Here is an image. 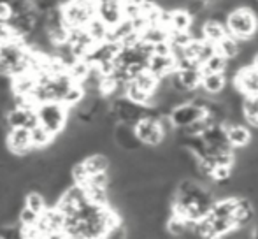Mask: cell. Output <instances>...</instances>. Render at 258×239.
<instances>
[{"label":"cell","mask_w":258,"mask_h":239,"mask_svg":"<svg viewBox=\"0 0 258 239\" xmlns=\"http://www.w3.org/2000/svg\"><path fill=\"white\" fill-rule=\"evenodd\" d=\"M251 239H258V220H255V223L251 225Z\"/></svg>","instance_id":"f1b7e54d"},{"label":"cell","mask_w":258,"mask_h":239,"mask_svg":"<svg viewBox=\"0 0 258 239\" xmlns=\"http://www.w3.org/2000/svg\"><path fill=\"white\" fill-rule=\"evenodd\" d=\"M232 86L242 95H258V69L255 65L242 67L232 76Z\"/></svg>","instance_id":"52a82bcc"},{"label":"cell","mask_w":258,"mask_h":239,"mask_svg":"<svg viewBox=\"0 0 258 239\" xmlns=\"http://www.w3.org/2000/svg\"><path fill=\"white\" fill-rule=\"evenodd\" d=\"M223 129H225V136H227V141L232 150H241V148H246L251 143L253 129L246 125V123L227 122V123H223Z\"/></svg>","instance_id":"30bf717a"},{"label":"cell","mask_w":258,"mask_h":239,"mask_svg":"<svg viewBox=\"0 0 258 239\" xmlns=\"http://www.w3.org/2000/svg\"><path fill=\"white\" fill-rule=\"evenodd\" d=\"M134 132L139 143L148 148H158L160 144L165 141V134H163L160 122L156 116H146L134 125Z\"/></svg>","instance_id":"277c9868"},{"label":"cell","mask_w":258,"mask_h":239,"mask_svg":"<svg viewBox=\"0 0 258 239\" xmlns=\"http://www.w3.org/2000/svg\"><path fill=\"white\" fill-rule=\"evenodd\" d=\"M100 239H126V227L121 223V225L116 227V229L109 230V232Z\"/></svg>","instance_id":"83f0119b"},{"label":"cell","mask_w":258,"mask_h":239,"mask_svg":"<svg viewBox=\"0 0 258 239\" xmlns=\"http://www.w3.org/2000/svg\"><path fill=\"white\" fill-rule=\"evenodd\" d=\"M194 23V18L183 9L169 11V20H167V30L169 32H188Z\"/></svg>","instance_id":"e0dca14e"},{"label":"cell","mask_w":258,"mask_h":239,"mask_svg":"<svg viewBox=\"0 0 258 239\" xmlns=\"http://www.w3.org/2000/svg\"><path fill=\"white\" fill-rule=\"evenodd\" d=\"M176 76L179 79V83L183 85V88L188 93L197 92L201 88V81H202V69L199 65H190V67L184 69H176Z\"/></svg>","instance_id":"9a60e30c"},{"label":"cell","mask_w":258,"mask_h":239,"mask_svg":"<svg viewBox=\"0 0 258 239\" xmlns=\"http://www.w3.org/2000/svg\"><path fill=\"white\" fill-rule=\"evenodd\" d=\"M201 118H204V109L197 106L194 100L181 102L179 106L172 107L169 113V119L172 122L174 129H184V127L191 125Z\"/></svg>","instance_id":"5b68a950"},{"label":"cell","mask_w":258,"mask_h":239,"mask_svg":"<svg viewBox=\"0 0 258 239\" xmlns=\"http://www.w3.org/2000/svg\"><path fill=\"white\" fill-rule=\"evenodd\" d=\"M146 71H150L156 79H163L176 71V60L170 55H151L148 58Z\"/></svg>","instance_id":"7c38bea8"},{"label":"cell","mask_w":258,"mask_h":239,"mask_svg":"<svg viewBox=\"0 0 258 239\" xmlns=\"http://www.w3.org/2000/svg\"><path fill=\"white\" fill-rule=\"evenodd\" d=\"M132 83L136 86H139L141 90H144V92L151 93V95H153L156 86H158V79H156L150 71H146V69H144V71H141L139 74L132 79Z\"/></svg>","instance_id":"d4e9b609"},{"label":"cell","mask_w":258,"mask_h":239,"mask_svg":"<svg viewBox=\"0 0 258 239\" xmlns=\"http://www.w3.org/2000/svg\"><path fill=\"white\" fill-rule=\"evenodd\" d=\"M225 35H228V34H227V28H225L223 23L209 20V18H206V20L202 21V39H204V41L216 46Z\"/></svg>","instance_id":"ac0fdd59"},{"label":"cell","mask_w":258,"mask_h":239,"mask_svg":"<svg viewBox=\"0 0 258 239\" xmlns=\"http://www.w3.org/2000/svg\"><path fill=\"white\" fill-rule=\"evenodd\" d=\"M225 28L227 34L232 35L237 41L244 42L249 41L253 35L258 32V21L255 14L249 11V7H235L234 11L227 14V21H225Z\"/></svg>","instance_id":"6da1fadb"},{"label":"cell","mask_w":258,"mask_h":239,"mask_svg":"<svg viewBox=\"0 0 258 239\" xmlns=\"http://www.w3.org/2000/svg\"><path fill=\"white\" fill-rule=\"evenodd\" d=\"M112 143L116 144V148H119L125 153H136L143 148V144L139 143V139L136 137L132 125H125V123H116L112 129Z\"/></svg>","instance_id":"ba28073f"},{"label":"cell","mask_w":258,"mask_h":239,"mask_svg":"<svg viewBox=\"0 0 258 239\" xmlns=\"http://www.w3.org/2000/svg\"><path fill=\"white\" fill-rule=\"evenodd\" d=\"M60 9L67 28H85L97 16L93 0H63Z\"/></svg>","instance_id":"7a4b0ae2"},{"label":"cell","mask_w":258,"mask_h":239,"mask_svg":"<svg viewBox=\"0 0 258 239\" xmlns=\"http://www.w3.org/2000/svg\"><path fill=\"white\" fill-rule=\"evenodd\" d=\"M81 164H83V167H85L88 178L93 174H99V172H107L109 169H111V160H109L107 155H104V153L86 155L81 160Z\"/></svg>","instance_id":"2e32d148"},{"label":"cell","mask_w":258,"mask_h":239,"mask_svg":"<svg viewBox=\"0 0 258 239\" xmlns=\"http://www.w3.org/2000/svg\"><path fill=\"white\" fill-rule=\"evenodd\" d=\"M228 60L225 56H221L218 51H214L213 55L207 58L204 64H202V74H207V72H225L227 71Z\"/></svg>","instance_id":"484cf974"},{"label":"cell","mask_w":258,"mask_h":239,"mask_svg":"<svg viewBox=\"0 0 258 239\" xmlns=\"http://www.w3.org/2000/svg\"><path fill=\"white\" fill-rule=\"evenodd\" d=\"M69 111L61 102H42L35 107L39 125L44 127L54 137L60 136L69 123Z\"/></svg>","instance_id":"3957f363"},{"label":"cell","mask_w":258,"mask_h":239,"mask_svg":"<svg viewBox=\"0 0 258 239\" xmlns=\"http://www.w3.org/2000/svg\"><path fill=\"white\" fill-rule=\"evenodd\" d=\"M97 18L104 21L109 28L116 27L123 20V4L125 0H93Z\"/></svg>","instance_id":"9c48e42d"},{"label":"cell","mask_w":258,"mask_h":239,"mask_svg":"<svg viewBox=\"0 0 258 239\" xmlns=\"http://www.w3.org/2000/svg\"><path fill=\"white\" fill-rule=\"evenodd\" d=\"M227 85L228 78L225 76V72H207V74H202L201 88L199 90L207 97H218Z\"/></svg>","instance_id":"4fadbf2b"},{"label":"cell","mask_w":258,"mask_h":239,"mask_svg":"<svg viewBox=\"0 0 258 239\" xmlns=\"http://www.w3.org/2000/svg\"><path fill=\"white\" fill-rule=\"evenodd\" d=\"M35 86H37V78L32 72H25V74L11 78V93L14 97H32Z\"/></svg>","instance_id":"5bb4252c"},{"label":"cell","mask_w":258,"mask_h":239,"mask_svg":"<svg viewBox=\"0 0 258 239\" xmlns=\"http://www.w3.org/2000/svg\"><path fill=\"white\" fill-rule=\"evenodd\" d=\"M85 95L86 93H85V88L81 86V83H72L67 88V92L63 93L60 102L63 104L67 109H74V107H78L79 102L85 99Z\"/></svg>","instance_id":"603a6c76"},{"label":"cell","mask_w":258,"mask_h":239,"mask_svg":"<svg viewBox=\"0 0 258 239\" xmlns=\"http://www.w3.org/2000/svg\"><path fill=\"white\" fill-rule=\"evenodd\" d=\"M39 216L41 215H37V213H34L32 209H28L23 206V208L18 211V216H16L18 222L16 223L20 227H23V229H32V227H37Z\"/></svg>","instance_id":"4316f807"},{"label":"cell","mask_w":258,"mask_h":239,"mask_svg":"<svg viewBox=\"0 0 258 239\" xmlns=\"http://www.w3.org/2000/svg\"><path fill=\"white\" fill-rule=\"evenodd\" d=\"M6 148L14 157H27L34 151L28 129H9L6 134Z\"/></svg>","instance_id":"8992f818"},{"label":"cell","mask_w":258,"mask_h":239,"mask_svg":"<svg viewBox=\"0 0 258 239\" xmlns=\"http://www.w3.org/2000/svg\"><path fill=\"white\" fill-rule=\"evenodd\" d=\"M23 206L32 209L34 213H37V215H42V213L46 211V208H48V201H46V197L41 192L27 190L23 195Z\"/></svg>","instance_id":"44dd1931"},{"label":"cell","mask_w":258,"mask_h":239,"mask_svg":"<svg viewBox=\"0 0 258 239\" xmlns=\"http://www.w3.org/2000/svg\"><path fill=\"white\" fill-rule=\"evenodd\" d=\"M85 30L88 32V35L93 39V42H104V41H107L109 27L104 23V21H100L97 16L93 18V20H90V23L85 27Z\"/></svg>","instance_id":"cb8c5ba5"},{"label":"cell","mask_w":258,"mask_h":239,"mask_svg":"<svg viewBox=\"0 0 258 239\" xmlns=\"http://www.w3.org/2000/svg\"><path fill=\"white\" fill-rule=\"evenodd\" d=\"M244 123L251 129H258V95H246L242 100Z\"/></svg>","instance_id":"d6986e66"},{"label":"cell","mask_w":258,"mask_h":239,"mask_svg":"<svg viewBox=\"0 0 258 239\" xmlns=\"http://www.w3.org/2000/svg\"><path fill=\"white\" fill-rule=\"evenodd\" d=\"M241 44L242 42L234 39L232 35H225L214 48H216V51L220 53L221 56H225L227 60H234L235 56L239 55V51H241Z\"/></svg>","instance_id":"7402d4cb"},{"label":"cell","mask_w":258,"mask_h":239,"mask_svg":"<svg viewBox=\"0 0 258 239\" xmlns=\"http://www.w3.org/2000/svg\"><path fill=\"white\" fill-rule=\"evenodd\" d=\"M30 141H32V148H34V150L42 151L48 146H51L53 141H54V136L51 132H48L44 127L37 125L30 130Z\"/></svg>","instance_id":"ffe728a7"},{"label":"cell","mask_w":258,"mask_h":239,"mask_svg":"<svg viewBox=\"0 0 258 239\" xmlns=\"http://www.w3.org/2000/svg\"><path fill=\"white\" fill-rule=\"evenodd\" d=\"M6 129H28L32 130L34 127L39 125L35 109H25V107H13L4 116Z\"/></svg>","instance_id":"8fae6325"}]
</instances>
